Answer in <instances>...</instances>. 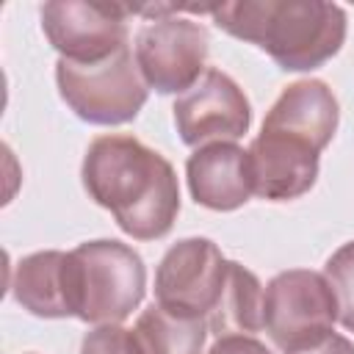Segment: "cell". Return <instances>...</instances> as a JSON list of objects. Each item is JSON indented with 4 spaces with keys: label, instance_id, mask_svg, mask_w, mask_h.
Here are the masks:
<instances>
[{
    "label": "cell",
    "instance_id": "cell-1",
    "mask_svg": "<svg viewBox=\"0 0 354 354\" xmlns=\"http://www.w3.org/2000/svg\"><path fill=\"white\" fill-rule=\"evenodd\" d=\"M83 185L138 241L163 238L180 213V185L171 163L124 133L100 136L88 144Z\"/></svg>",
    "mask_w": 354,
    "mask_h": 354
},
{
    "label": "cell",
    "instance_id": "cell-2",
    "mask_svg": "<svg viewBox=\"0 0 354 354\" xmlns=\"http://www.w3.org/2000/svg\"><path fill=\"white\" fill-rule=\"evenodd\" d=\"M210 14L221 30L257 44L288 72L321 66L346 39V11L324 0H235Z\"/></svg>",
    "mask_w": 354,
    "mask_h": 354
},
{
    "label": "cell",
    "instance_id": "cell-3",
    "mask_svg": "<svg viewBox=\"0 0 354 354\" xmlns=\"http://www.w3.org/2000/svg\"><path fill=\"white\" fill-rule=\"evenodd\" d=\"M72 315L86 324H122L144 299L147 268L122 241H88L66 252Z\"/></svg>",
    "mask_w": 354,
    "mask_h": 354
},
{
    "label": "cell",
    "instance_id": "cell-4",
    "mask_svg": "<svg viewBox=\"0 0 354 354\" xmlns=\"http://www.w3.org/2000/svg\"><path fill=\"white\" fill-rule=\"evenodd\" d=\"M55 80L64 102L91 124L130 122L147 102V83L127 44L91 64L58 58Z\"/></svg>",
    "mask_w": 354,
    "mask_h": 354
},
{
    "label": "cell",
    "instance_id": "cell-5",
    "mask_svg": "<svg viewBox=\"0 0 354 354\" xmlns=\"http://www.w3.org/2000/svg\"><path fill=\"white\" fill-rule=\"evenodd\" d=\"M335 321L337 299L324 274L290 268L266 285L263 326L282 351H293L326 337Z\"/></svg>",
    "mask_w": 354,
    "mask_h": 354
},
{
    "label": "cell",
    "instance_id": "cell-6",
    "mask_svg": "<svg viewBox=\"0 0 354 354\" xmlns=\"http://www.w3.org/2000/svg\"><path fill=\"white\" fill-rule=\"evenodd\" d=\"M177 11L183 8L169 6L166 14L149 19L136 33L138 72L160 94H185L205 75L207 33L191 19L171 17Z\"/></svg>",
    "mask_w": 354,
    "mask_h": 354
},
{
    "label": "cell",
    "instance_id": "cell-7",
    "mask_svg": "<svg viewBox=\"0 0 354 354\" xmlns=\"http://www.w3.org/2000/svg\"><path fill=\"white\" fill-rule=\"evenodd\" d=\"M133 6L53 0L41 8V30L66 61L91 64L127 44V17Z\"/></svg>",
    "mask_w": 354,
    "mask_h": 354
},
{
    "label": "cell",
    "instance_id": "cell-8",
    "mask_svg": "<svg viewBox=\"0 0 354 354\" xmlns=\"http://www.w3.org/2000/svg\"><path fill=\"white\" fill-rule=\"evenodd\" d=\"M249 122L252 111L246 94L221 69H205L174 102V124L188 147L232 144L249 130Z\"/></svg>",
    "mask_w": 354,
    "mask_h": 354
},
{
    "label": "cell",
    "instance_id": "cell-9",
    "mask_svg": "<svg viewBox=\"0 0 354 354\" xmlns=\"http://www.w3.org/2000/svg\"><path fill=\"white\" fill-rule=\"evenodd\" d=\"M224 254L207 238H185L177 241L160 260L155 271V296L158 304L169 310H180L188 315L207 318L213 310L224 274H227Z\"/></svg>",
    "mask_w": 354,
    "mask_h": 354
},
{
    "label": "cell",
    "instance_id": "cell-10",
    "mask_svg": "<svg viewBox=\"0 0 354 354\" xmlns=\"http://www.w3.org/2000/svg\"><path fill=\"white\" fill-rule=\"evenodd\" d=\"M252 188L263 199L285 202L307 194L318 177V152L285 133L260 130L246 149Z\"/></svg>",
    "mask_w": 354,
    "mask_h": 354
},
{
    "label": "cell",
    "instance_id": "cell-11",
    "mask_svg": "<svg viewBox=\"0 0 354 354\" xmlns=\"http://www.w3.org/2000/svg\"><path fill=\"white\" fill-rule=\"evenodd\" d=\"M185 174L191 196L210 210H235L254 194L249 155L238 144L199 147L188 158Z\"/></svg>",
    "mask_w": 354,
    "mask_h": 354
},
{
    "label": "cell",
    "instance_id": "cell-12",
    "mask_svg": "<svg viewBox=\"0 0 354 354\" xmlns=\"http://www.w3.org/2000/svg\"><path fill=\"white\" fill-rule=\"evenodd\" d=\"M263 130L293 136L321 152L337 130V100L324 80L290 83L266 113Z\"/></svg>",
    "mask_w": 354,
    "mask_h": 354
},
{
    "label": "cell",
    "instance_id": "cell-13",
    "mask_svg": "<svg viewBox=\"0 0 354 354\" xmlns=\"http://www.w3.org/2000/svg\"><path fill=\"white\" fill-rule=\"evenodd\" d=\"M14 299L39 318H66L72 315L69 301V271H66V252H36L17 263Z\"/></svg>",
    "mask_w": 354,
    "mask_h": 354
},
{
    "label": "cell",
    "instance_id": "cell-14",
    "mask_svg": "<svg viewBox=\"0 0 354 354\" xmlns=\"http://www.w3.org/2000/svg\"><path fill=\"white\" fill-rule=\"evenodd\" d=\"M205 321L216 337L254 335L263 326V288L257 277L241 263L230 260L221 293Z\"/></svg>",
    "mask_w": 354,
    "mask_h": 354
},
{
    "label": "cell",
    "instance_id": "cell-15",
    "mask_svg": "<svg viewBox=\"0 0 354 354\" xmlns=\"http://www.w3.org/2000/svg\"><path fill=\"white\" fill-rule=\"evenodd\" d=\"M136 335L144 354H202L207 321L163 304L147 307L136 321Z\"/></svg>",
    "mask_w": 354,
    "mask_h": 354
},
{
    "label": "cell",
    "instance_id": "cell-16",
    "mask_svg": "<svg viewBox=\"0 0 354 354\" xmlns=\"http://www.w3.org/2000/svg\"><path fill=\"white\" fill-rule=\"evenodd\" d=\"M324 277L329 279L337 299V321L348 332H354V241L343 243L326 260Z\"/></svg>",
    "mask_w": 354,
    "mask_h": 354
},
{
    "label": "cell",
    "instance_id": "cell-17",
    "mask_svg": "<svg viewBox=\"0 0 354 354\" xmlns=\"http://www.w3.org/2000/svg\"><path fill=\"white\" fill-rule=\"evenodd\" d=\"M80 354H144L136 329H124L119 324H105L91 329L83 337Z\"/></svg>",
    "mask_w": 354,
    "mask_h": 354
},
{
    "label": "cell",
    "instance_id": "cell-18",
    "mask_svg": "<svg viewBox=\"0 0 354 354\" xmlns=\"http://www.w3.org/2000/svg\"><path fill=\"white\" fill-rule=\"evenodd\" d=\"M207 354H271V351L252 335H227V337H216Z\"/></svg>",
    "mask_w": 354,
    "mask_h": 354
},
{
    "label": "cell",
    "instance_id": "cell-19",
    "mask_svg": "<svg viewBox=\"0 0 354 354\" xmlns=\"http://www.w3.org/2000/svg\"><path fill=\"white\" fill-rule=\"evenodd\" d=\"M288 354H354V346H351L348 337L329 332L326 337H321V340H315V343H310V346L293 348V351H288Z\"/></svg>",
    "mask_w": 354,
    "mask_h": 354
}]
</instances>
